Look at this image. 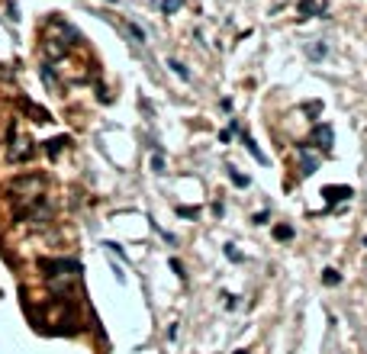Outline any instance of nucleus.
I'll return each mask as SVG.
<instances>
[{
  "label": "nucleus",
  "instance_id": "1",
  "mask_svg": "<svg viewBox=\"0 0 367 354\" xmlns=\"http://www.w3.org/2000/svg\"><path fill=\"white\" fill-rule=\"evenodd\" d=\"M39 267L46 270L48 284H52V290L58 293V296H68L71 284H77V277H81V264L71 261V258H58V261L42 258V261H39Z\"/></svg>",
  "mask_w": 367,
  "mask_h": 354
},
{
  "label": "nucleus",
  "instance_id": "2",
  "mask_svg": "<svg viewBox=\"0 0 367 354\" xmlns=\"http://www.w3.org/2000/svg\"><path fill=\"white\" fill-rule=\"evenodd\" d=\"M10 135H13V145H10V161H26L32 155V142L29 139H16V126H10Z\"/></svg>",
  "mask_w": 367,
  "mask_h": 354
},
{
  "label": "nucleus",
  "instance_id": "3",
  "mask_svg": "<svg viewBox=\"0 0 367 354\" xmlns=\"http://www.w3.org/2000/svg\"><path fill=\"white\" fill-rule=\"evenodd\" d=\"M322 197H325L329 203H338V200H351L354 193H351V187H325Z\"/></svg>",
  "mask_w": 367,
  "mask_h": 354
},
{
  "label": "nucleus",
  "instance_id": "4",
  "mask_svg": "<svg viewBox=\"0 0 367 354\" xmlns=\"http://www.w3.org/2000/svg\"><path fill=\"white\" fill-rule=\"evenodd\" d=\"M242 142H245V148H248V152H252V155H254V161H261V164H268V155H264V152H261V148H258V145H254V139H252V135H245V132H242Z\"/></svg>",
  "mask_w": 367,
  "mask_h": 354
},
{
  "label": "nucleus",
  "instance_id": "5",
  "mask_svg": "<svg viewBox=\"0 0 367 354\" xmlns=\"http://www.w3.org/2000/svg\"><path fill=\"white\" fill-rule=\"evenodd\" d=\"M299 155H303V177H309V174H316V164H319V161H316V158H313V155H309V152H306V145H303V148H299Z\"/></svg>",
  "mask_w": 367,
  "mask_h": 354
},
{
  "label": "nucleus",
  "instance_id": "6",
  "mask_svg": "<svg viewBox=\"0 0 367 354\" xmlns=\"http://www.w3.org/2000/svg\"><path fill=\"white\" fill-rule=\"evenodd\" d=\"M65 145H68V139H65V135H58V139L46 142V152H48V155H52V158H55V155H58V152H61V148H65Z\"/></svg>",
  "mask_w": 367,
  "mask_h": 354
},
{
  "label": "nucleus",
  "instance_id": "7",
  "mask_svg": "<svg viewBox=\"0 0 367 354\" xmlns=\"http://www.w3.org/2000/svg\"><path fill=\"white\" fill-rule=\"evenodd\" d=\"M322 280H325L329 287H338V284H342V274H338L335 267H329V270H322Z\"/></svg>",
  "mask_w": 367,
  "mask_h": 354
},
{
  "label": "nucleus",
  "instance_id": "8",
  "mask_svg": "<svg viewBox=\"0 0 367 354\" xmlns=\"http://www.w3.org/2000/svg\"><path fill=\"white\" fill-rule=\"evenodd\" d=\"M171 68H174V74L181 77V81H190V71H187V65L177 62V58H171Z\"/></svg>",
  "mask_w": 367,
  "mask_h": 354
},
{
  "label": "nucleus",
  "instance_id": "9",
  "mask_svg": "<svg viewBox=\"0 0 367 354\" xmlns=\"http://www.w3.org/2000/svg\"><path fill=\"white\" fill-rule=\"evenodd\" d=\"M226 171H229V177H232V184H235V187H248V177H242L232 164H226Z\"/></svg>",
  "mask_w": 367,
  "mask_h": 354
},
{
  "label": "nucleus",
  "instance_id": "10",
  "mask_svg": "<svg viewBox=\"0 0 367 354\" xmlns=\"http://www.w3.org/2000/svg\"><path fill=\"white\" fill-rule=\"evenodd\" d=\"M274 235H277L280 242H287V239H293V229H290V225H277V229H274Z\"/></svg>",
  "mask_w": 367,
  "mask_h": 354
},
{
  "label": "nucleus",
  "instance_id": "11",
  "mask_svg": "<svg viewBox=\"0 0 367 354\" xmlns=\"http://www.w3.org/2000/svg\"><path fill=\"white\" fill-rule=\"evenodd\" d=\"M197 206H177V216H184V219H197Z\"/></svg>",
  "mask_w": 367,
  "mask_h": 354
},
{
  "label": "nucleus",
  "instance_id": "12",
  "mask_svg": "<svg viewBox=\"0 0 367 354\" xmlns=\"http://www.w3.org/2000/svg\"><path fill=\"white\" fill-rule=\"evenodd\" d=\"M181 7H184V0H164V7L161 10H164V13H177Z\"/></svg>",
  "mask_w": 367,
  "mask_h": 354
},
{
  "label": "nucleus",
  "instance_id": "13",
  "mask_svg": "<svg viewBox=\"0 0 367 354\" xmlns=\"http://www.w3.org/2000/svg\"><path fill=\"white\" fill-rule=\"evenodd\" d=\"M152 171H155V174L164 171V158H161V155H155V158H152Z\"/></svg>",
  "mask_w": 367,
  "mask_h": 354
},
{
  "label": "nucleus",
  "instance_id": "14",
  "mask_svg": "<svg viewBox=\"0 0 367 354\" xmlns=\"http://www.w3.org/2000/svg\"><path fill=\"white\" fill-rule=\"evenodd\" d=\"M129 32H132V36H136V42H145V32L138 29V26H132V23H129Z\"/></svg>",
  "mask_w": 367,
  "mask_h": 354
},
{
  "label": "nucleus",
  "instance_id": "15",
  "mask_svg": "<svg viewBox=\"0 0 367 354\" xmlns=\"http://www.w3.org/2000/svg\"><path fill=\"white\" fill-rule=\"evenodd\" d=\"M226 254H229L232 261H242V254H238V251H235V248H232V245H226Z\"/></svg>",
  "mask_w": 367,
  "mask_h": 354
},
{
  "label": "nucleus",
  "instance_id": "16",
  "mask_svg": "<svg viewBox=\"0 0 367 354\" xmlns=\"http://www.w3.org/2000/svg\"><path fill=\"white\" fill-rule=\"evenodd\" d=\"M171 267H174V274H181V277H187V274H184V264L177 261V258H174V261H171Z\"/></svg>",
  "mask_w": 367,
  "mask_h": 354
},
{
  "label": "nucleus",
  "instance_id": "17",
  "mask_svg": "<svg viewBox=\"0 0 367 354\" xmlns=\"http://www.w3.org/2000/svg\"><path fill=\"white\" fill-rule=\"evenodd\" d=\"M309 55H313V58H319V55H325V45H313V48H309Z\"/></svg>",
  "mask_w": 367,
  "mask_h": 354
},
{
  "label": "nucleus",
  "instance_id": "18",
  "mask_svg": "<svg viewBox=\"0 0 367 354\" xmlns=\"http://www.w3.org/2000/svg\"><path fill=\"white\" fill-rule=\"evenodd\" d=\"M235 354H248V351H235Z\"/></svg>",
  "mask_w": 367,
  "mask_h": 354
}]
</instances>
